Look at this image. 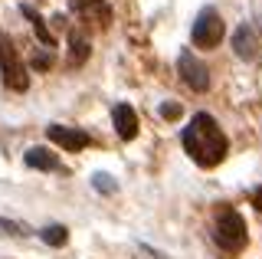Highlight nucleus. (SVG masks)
I'll use <instances>...</instances> for the list:
<instances>
[{
  "instance_id": "f257e3e1",
  "label": "nucleus",
  "mask_w": 262,
  "mask_h": 259,
  "mask_svg": "<svg viewBox=\"0 0 262 259\" xmlns=\"http://www.w3.org/2000/svg\"><path fill=\"white\" fill-rule=\"evenodd\" d=\"M184 148L187 155L193 158V164L200 167H216L220 161L226 158V135L220 132V125L213 121V115L207 112H200V115H193V121L184 128Z\"/></svg>"
},
{
  "instance_id": "f03ea898",
  "label": "nucleus",
  "mask_w": 262,
  "mask_h": 259,
  "mask_svg": "<svg viewBox=\"0 0 262 259\" xmlns=\"http://www.w3.org/2000/svg\"><path fill=\"white\" fill-rule=\"evenodd\" d=\"M213 240H216V246L226 249V253H239L246 246V240H249L246 220L233 207H220L216 210V233H213Z\"/></svg>"
},
{
  "instance_id": "7ed1b4c3",
  "label": "nucleus",
  "mask_w": 262,
  "mask_h": 259,
  "mask_svg": "<svg viewBox=\"0 0 262 259\" xmlns=\"http://www.w3.org/2000/svg\"><path fill=\"white\" fill-rule=\"evenodd\" d=\"M0 72H4V82L13 89V92H27L30 89V76H27V66L20 62L13 43L7 39V33H0Z\"/></svg>"
},
{
  "instance_id": "20e7f679",
  "label": "nucleus",
  "mask_w": 262,
  "mask_h": 259,
  "mask_svg": "<svg viewBox=\"0 0 262 259\" xmlns=\"http://www.w3.org/2000/svg\"><path fill=\"white\" fill-rule=\"evenodd\" d=\"M226 27H223V17H220L216 10H200L193 20V46H200V50H213V46H220V39H223Z\"/></svg>"
},
{
  "instance_id": "39448f33",
  "label": "nucleus",
  "mask_w": 262,
  "mask_h": 259,
  "mask_svg": "<svg viewBox=\"0 0 262 259\" xmlns=\"http://www.w3.org/2000/svg\"><path fill=\"white\" fill-rule=\"evenodd\" d=\"M177 69H180V79H184L187 89H193V92H207V89H210V72H207V66H203L193 53H180Z\"/></svg>"
},
{
  "instance_id": "423d86ee",
  "label": "nucleus",
  "mask_w": 262,
  "mask_h": 259,
  "mask_svg": "<svg viewBox=\"0 0 262 259\" xmlns=\"http://www.w3.org/2000/svg\"><path fill=\"white\" fill-rule=\"evenodd\" d=\"M72 10L82 17V23H95L98 30L112 23V7L105 0H72Z\"/></svg>"
},
{
  "instance_id": "0eeeda50",
  "label": "nucleus",
  "mask_w": 262,
  "mask_h": 259,
  "mask_svg": "<svg viewBox=\"0 0 262 259\" xmlns=\"http://www.w3.org/2000/svg\"><path fill=\"white\" fill-rule=\"evenodd\" d=\"M46 135H49L53 144H59V148H66V151H82L89 141H92L89 132H82V128H66V125H49Z\"/></svg>"
},
{
  "instance_id": "6e6552de",
  "label": "nucleus",
  "mask_w": 262,
  "mask_h": 259,
  "mask_svg": "<svg viewBox=\"0 0 262 259\" xmlns=\"http://www.w3.org/2000/svg\"><path fill=\"white\" fill-rule=\"evenodd\" d=\"M233 50H236V56H239V59H246V62H252V59L259 56V33L249 27V23H243V27L233 33Z\"/></svg>"
},
{
  "instance_id": "1a4fd4ad",
  "label": "nucleus",
  "mask_w": 262,
  "mask_h": 259,
  "mask_svg": "<svg viewBox=\"0 0 262 259\" xmlns=\"http://www.w3.org/2000/svg\"><path fill=\"white\" fill-rule=\"evenodd\" d=\"M112 121H115V132H118L121 141H131L138 135V115H135V109H131L128 102H118V105H115Z\"/></svg>"
},
{
  "instance_id": "9d476101",
  "label": "nucleus",
  "mask_w": 262,
  "mask_h": 259,
  "mask_svg": "<svg viewBox=\"0 0 262 259\" xmlns=\"http://www.w3.org/2000/svg\"><path fill=\"white\" fill-rule=\"evenodd\" d=\"M23 161H27L30 167H36V171H56V167H59V158H56L49 148H30Z\"/></svg>"
},
{
  "instance_id": "9b49d317",
  "label": "nucleus",
  "mask_w": 262,
  "mask_h": 259,
  "mask_svg": "<svg viewBox=\"0 0 262 259\" xmlns=\"http://www.w3.org/2000/svg\"><path fill=\"white\" fill-rule=\"evenodd\" d=\"M89 59V39L79 30H69V66H82Z\"/></svg>"
},
{
  "instance_id": "f8f14e48",
  "label": "nucleus",
  "mask_w": 262,
  "mask_h": 259,
  "mask_svg": "<svg viewBox=\"0 0 262 259\" xmlns=\"http://www.w3.org/2000/svg\"><path fill=\"white\" fill-rule=\"evenodd\" d=\"M23 17H27V20L33 23V33H36V39H39V43H43V46H56V36L49 33V30H46V23L39 20L36 13H33V7H23Z\"/></svg>"
},
{
  "instance_id": "ddd939ff",
  "label": "nucleus",
  "mask_w": 262,
  "mask_h": 259,
  "mask_svg": "<svg viewBox=\"0 0 262 259\" xmlns=\"http://www.w3.org/2000/svg\"><path fill=\"white\" fill-rule=\"evenodd\" d=\"M39 240H43L46 246H66L69 230H66V226H59V223H49V226H43V230H39Z\"/></svg>"
},
{
  "instance_id": "4468645a",
  "label": "nucleus",
  "mask_w": 262,
  "mask_h": 259,
  "mask_svg": "<svg viewBox=\"0 0 262 259\" xmlns=\"http://www.w3.org/2000/svg\"><path fill=\"white\" fill-rule=\"evenodd\" d=\"M0 236H30V226L16 223V220H4L0 217Z\"/></svg>"
},
{
  "instance_id": "2eb2a0df",
  "label": "nucleus",
  "mask_w": 262,
  "mask_h": 259,
  "mask_svg": "<svg viewBox=\"0 0 262 259\" xmlns=\"http://www.w3.org/2000/svg\"><path fill=\"white\" fill-rule=\"evenodd\" d=\"M92 184H95V187L102 190V193H112V190H115V181H112L108 174H95V177H92Z\"/></svg>"
},
{
  "instance_id": "dca6fc26",
  "label": "nucleus",
  "mask_w": 262,
  "mask_h": 259,
  "mask_svg": "<svg viewBox=\"0 0 262 259\" xmlns=\"http://www.w3.org/2000/svg\"><path fill=\"white\" fill-rule=\"evenodd\" d=\"M33 66H36V69H49V66H53V56H49V53L33 56Z\"/></svg>"
},
{
  "instance_id": "f3484780",
  "label": "nucleus",
  "mask_w": 262,
  "mask_h": 259,
  "mask_svg": "<svg viewBox=\"0 0 262 259\" xmlns=\"http://www.w3.org/2000/svg\"><path fill=\"white\" fill-rule=\"evenodd\" d=\"M161 115L164 118H177L180 115V105H174V102H170V105H161Z\"/></svg>"
},
{
  "instance_id": "a211bd4d",
  "label": "nucleus",
  "mask_w": 262,
  "mask_h": 259,
  "mask_svg": "<svg viewBox=\"0 0 262 259\" xmlns=\"http://www.w3.org/2000/svg\"><path fill=\"white\" fill-rule=\"evenodd\" d=\"M249 200H252V207H256V210H262V187L252 190V193H249Z\"/></svg>"
}]
</instances>
